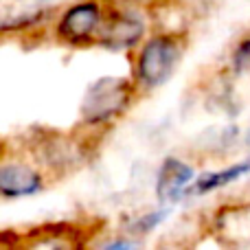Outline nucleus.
I'll use <instances>...</instances> for the list:
<instances>
[{
	"label": "nucleus",
	"mask_w": 250,
	"mask_h": 250,
	"mask_svg": "<svg viewBox=\"0 0 250 250\" xmlns=\"http://www.w3.org/2000/svg\"><path fill=\"white\" fill-rule=\"evenodd\" d=\"M13 141H16L13 145L26 151L48 173L51 182H62L68 176L82 171L86 165H90L97 147L101 145L95 138L79 132L77 127L64 132V129L42 127V125L16 134Z\"/></svg>",
	"instance_id": "nucleus-1"
},
{
	"label": "nucleus",
	"mask_w": 250,
	"mask_h": 250,
	"mask_svg": "<svg viewBox=\"0 0 250 250\" xmlns=\"http://www.w3.org/2000/svg\"><path fill=\"white\" fill-rule=\"evenodd\" d=\"M189 46L191 33L187 29H160L151 31L134 51L127 53L129 77L141 97L160 90L176 75Z\"/></svg>",
	"instance_id": "nucleus-2"
},
{
	"label": "nucleus",
	"mask_w": 250,
	"mask_h": 250,
	"mask_svg": "<svg viewBox=\"0 0 250 250\" xmlns=\"http://www.w3.org/2000/svg\"><path fill=\"white\" fill-rule=\"evenodd\" d=\"M141 99V92L129 75L127 77H121V75L99 77L86 88V95L79 104V119L75 127L101 143L105 134Z\"/></svg>",
	"instance_id": "nucleus-3"
},
{
	"label": "nucleus",
	"mask_w": 250,
	"mask_h": 250,
	"mask_svg": "<svg viewBox=\"0 0 250 250\" xmlns=\"http://www.w3.org/2000/svg\"><path fill=\"white\" fill-rule=\"evenodd\" d=\"M101 220H57L35 226L4 229L0 235L2 248H83L105 229Z\"/></svg>",
	"instance_id": "nucleus-4"
},
{
	"label": "nucleus",
	"mask_w": 250,
	"mask_h": 250,
	"mask_svg": "<svg viewBox=\"0 0 250 250\" xmlns=\"http://www.w3.org/2000/svg\"><path fill=\"white\" fill-rule=\"evenodd\" d=\"M108 0H73L64 9H57L53 20V40L62 46L75 48H95L104 29Z\"/></svg>",
	"instance_id": "nucleus-5"
},
{
	"label": "nucleus",
	"mask_w": 250,
	"mask_h": 250,
	"mask_svg": "<svg viewBox=\"0 0 250 250\" xmlns=\"http://www.w3.org/2000/svg\"><path fill=\"white\" fill-rule=\"evenodd\" d=\"M51 185L48 173L26 151L9 141H2L0 154V195L4 200H22L42 193Z\"/></svg>",
	"instance_id": "nucleus-6"
},
{
	"label": "nucleus",
	"mask_w": 250,
	"mask_h": 250,
	"mask_svg": "<svg viewBox=\"0 0 250 250\" xmlns=\"http://www.w3.org/2000/svg\"><path fill=\"white\" fill-rule=\"evenodd\" d=\"M151 18L154 13L136 4L123 2V0H108V13H105V22L97 46L105 51H134L151 33Z\"/></svg>",
	"instance_id": "nucleus-7"
},
{
	"label": "nucleus",
	"mask_w": 250,
	"mask_h": 250,
	"mask_svg": "<svg viewBox=\"0 0 250 250\" xmlns=\"http://www.w3.org/2000/svg\"><path fill=\"white\" fill-rule=\"evenodd\" d=\"M207 233L220 246H250V200H226L207 213Z\"/></svg>",
	"instance_id": "nucleus-8"
},
{
	"label": "nucleus",
	"mask_w": 250,
	"mask_h": 250,
	"mask_svg": "<svg viewBox=\"0 0 250 250\" xmlns=\"http://www.w3.org/2000/svg\"><path fill=\"white\" fill-rule=\"evenodd\" d=\"M193 180H195L193 165L178 158V156H167L160 163L158 176H156V198L160 202L180 200L182 195H187Z\"/></svg>",
	"instance_id": "nucleus-9"
},
{
	"label": "nucleus",
	"mask_w": 250,
	"mask_h": 250,
	"mask_svg": "<svg viewBox=\"0 0 250 250\" xmlns=\"http://www.w3.org/2000/svg\"><path fill=\"white\" fill-rule=\"evenodd\" d=\"M57 16V7L53 4H44V7H35V9H20V11L11 13L9 9H4L2 16V38H26V35L40 33L46 26H53V20Z\"/></svg>",
	"instance_id": "nucleus-10"
},
{
	"label": "nucleus",
	"mask_w": 250,
	"mask_h": 250,
	"mask_svg": "<svg viewBox=\"0 0 250 250\" xmlns=\"http://www.w3.org/2000/svg\"><path fill=\"white\" fill-rule=\"evenodd\" d=\"M250 173V158L248 160H242V163H235V165H229L224 169H217V171H208L204 176L195 178L193 185L189 187L187 195H207V193H213V191L222 189V187L230 185V182L239 180V178L248 176Z\"/></svg>",
	"instance_id": "nucleus-11"
},
{
	"label": "nucleus",
	"mask_w": 250,
	"mask_h": 250,
	"mask_svg": "<svg viewBox=\"0 0 250 250\" xmlns=\"http://www.w3.org/2000/svg\"><path fill=\"white\" fill-rule=\"evenodd\" d=\"M229 70L233 75H250V35H244L229 55Z\"/></svg>",
	"instance_id": "nucleus-12"
},
{
	"label": "nucleus",
	"mask_w": 250,
	"mask_h": 250,
	"mask_svg": "<svg viewBox=\"0 0 250 250\" xmlns=\"http://www.w3.org/2000/svg\"><path fill=\"white\" fill-rule=\"evenodd\" d=\"M123 2H129V4H136V7H141V9H147L149 13H158L160 9H165V7H171L176 0H123Z\"/></svg>",
	"instance_id": "nucleus-13"
},
{
	"label": "nucleus",
	"mask_w": 250,
	"mask_h": 250,
	"mask_svg": "<svg viewBox=\"0 0 250 250\" xmlns=\"http://www.w3.org/2000/svg\"><path fill=\"white\" fill-rule=\"evenodd\" d=\"M244 143H246V145L250 147V129H248V132H246V136H244Z\"/></svg>",
	"instance_id": "nucleus-14"
}]
</instances>
